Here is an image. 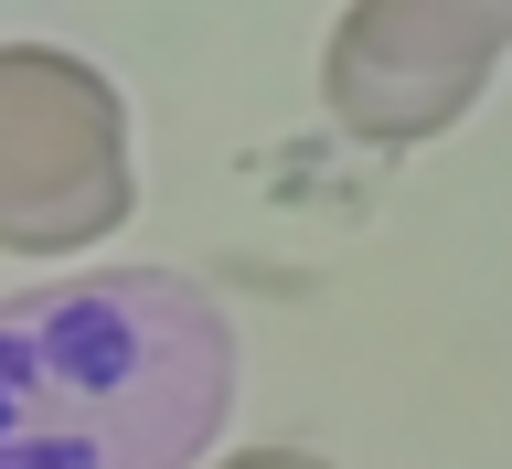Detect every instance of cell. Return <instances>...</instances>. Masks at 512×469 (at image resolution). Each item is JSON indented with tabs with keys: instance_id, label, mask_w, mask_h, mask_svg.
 Returning <instances> with one entry per match:
<instances>
[{
	"instance_id": "cell-1",
	"label": "cell",
	"mask_w": 512,
	"mask_h": 469,
	"mask_svg": "<svg viewBox=\"0 0 512 469\" xmlns=\"http://www.w3.org/2000/svg\"><path fill=\"white\" fill-rule=\"evenodd\" d=\"M235 406V320L171 267L0 299V469H192Z\"/></svg>"
},
{
	"instance_id": "cell-2",
	"label": "cell",
	"mask_w": 512,
	"mask_h": 469,
	"mask_svg": "<svg viewBox=\"0 0 512 469\" xmlns=\"http://www.w3.org/2000/svg\"><path fill=\"white\" fill-rule=\"evenodd\" d=\"M139 203L128 107L64 43H0V256H86Z\"/></svg>"
},
{
	"instance_id": "cell-3",
	"label": "cell",
	"mask_w": 512,
	"mask_h": 469,
	"mask_svg": "<svg viewBox=\"0 0 512 469\" xmlns=\"http://www.w3.org/2000/svg\"><path fill=\"white\" fill-rule=\"evenodd\" d=\"M512 54V0H352L320 43V118L363 150H427Z\"/></svg>"
},
{
	"instance_id": "cell-4",
	"label": "cell",
	"mask_w": 512,
	"mask_h": 469,
	"mask_svg": "<svg viewBox=\"0 0 512 469\" xmlns=\"http://www.w3.org/2000/svg\"><path fill=\"white\" fill-rule=\"evenodd\" d=\"M214 469H331L320 448H235V459H214Z\"/></svg>"
}]
</instances>
